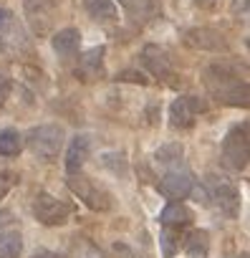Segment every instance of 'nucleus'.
<instances>
[{"instance_id": "f257e3e1", "label": "nucleus", "mask_w": 250, "mask_h": 258, "mask_svg": "<svg viewBox=\"0 0 250 258\" xmlns=\"http://www.w3.org/2000/svg\"><path fill=\"white\" fill-rule=\"evenodd\" d=\"M205 84L212 91V96L220 99L222 104H232V106H245L247 104V84H245V79H240L227 66L207 69Z\"/></svg>"}, {"instance_id": "6ab92c4d", "label": "nucleus", "mask_w": 250, "mask_h": 258, "mask_svg": "<svg viewBox=\"0 0 250 258\" xmlns=\"http://www.w3.org/2000/svg\"><path fill=\"white\" fill-rule=\"evenodd\" d=\"M84 8L96 21H114L116 18V6L111 0H84Z\"/></svg>"}, {"instance_id": "cd10ccee", "label": "nucleus", "mask_w": 250, "mask_h": 258, "mask_svg": "<svg viewBox=\"0 0 250 258\" xmlns=\"http://www.w3.org/2000/svg\"><path fill=\"white\" fill-rule=\"evenodd\" d=\"M6 220H8V213H6V210H0V225H3Z\"/></svg>"}, {"instance_id": "ddd939ff", "label": "nucleus", "mask_w": 250, "mask_h": 258, "mask_svg": "<svg viewBox=\"0 0 250 258\" xmlns=\"http://www.w3.org/2000/svg\"><path fill=\"white\" fill-rule=\"evenodd\" d=\"M51 46H53V51L58 56H73L81 46V33L76 28H61V31L53 33Z\"/></svg>"}, {"instance_id": "1a4fd4ad", "label": "nucleus", "mask_w": 250, "mask_h": 258, "mask_svg": "<svg viewBox=\"0 0 250 258\" xmlns=\"http://www.w3.org/2000/svg\"><path fill=\"white\" fill-rule=\"evenodd\" d=\"M205 101L200 96H180L172 106H170V116H172V124L175 126H190L192 119L205 111Z\"/></svg>"}, {"instance_id": "9d476101", "label": "nucleus", "mask_w": 250, "mask_h": 258, "mask_svg": "<svg viewBox=\"0 0 250 258\" xmlns=\"http://www.w3.org/2000/svg\"><path fill=\"white\" fill-rule=\"evenodd\" d=\"M187 43L200 48V51H225L227 48L222 33H217L212 28H192L187 33Z\"/></svg>"}, {"instance_id": "a878e982", "label": "nucleus", "mask_w": 250, "mask_h": 258, "mask_svg": "<svg viewBox=\"0 0 250 258\" xmlns=\"http://www.w3.org/2000/svg\"><path fill=\"white\" fill-rule=\"evenodd\" d=\"M8 21H11V13H8L6 8H0V28H3V26H6Z\"/></svg>"}, {"instance_id": "dca6fc26", "label": "nucleus", "mask_w": 250, "mask_h": 258, "mask_svg": "<svg viewBox=\"0 0 250 258\" xmlns=\"http://www.w3.org/2000/svg\"><path fill=\"white\" fill-rule=\"evenodd\" d=\"M185 253L190 258H207V253H210V235H207V230L190 233L187 240H185Z\"/></svg>"}, {"instance_id": "6e6552de", "label": "nucleus", "mask_w": 250, "mask_h": 258, "mask_svg": "<svg viewBox=\"0 0 250 258\" xmlns=\"http://www.w3.org/2000/svg\"><path fill=\"white\" fill-rule=\"evenodd\" d=\"M68 187L91 208V210H109L111 200H109V192H104L99 185H94L89 177H68Z\"/></svg>"}, {"instance_id": "0eeeda50", "label": "nucleus", "mask_w": 250, "mask_h": 258, "mask_svg": "<svg viewBox=\"0 0 250 258\" xmlns=\"http://www.w3.org/2000/svg\"><path fill=\"white\" fill-rule=\"evenodd\" d=\"M195 187V177L187 170H170L162 180H159V192L172 198L175 203H182V198H187Z\"/></svg>"}, {"instance_id": "4be33fe9", "label": "nucleus", "mask_w": 250, "mask_h": 258, "mask_svg": "<svg viewBox=\"0 0 250 258\" xmlns=\"http://www.w3.org/2000/svg\"><path fill=\"white\" fill-rule=\"evenodd\" d=\"M159 243H162V250H164V258H172L175 255V250H177V243H175V238H172V233H170V228L159 235Z\"/></svg>"}, {"instance_id": "5701e85b", "label": "nucleus", "mask_w": 250, "mask_h": 258, "mask_svg": "<svg viewBox=\"0 0 250 258\" xmlns=\"http://www.w3.org/2000/svg\"><path fill=\"white\" fill-rule=\"evenodd\" d=\"M119 3L127 8L129 13H139V11H144L147 8V0H119Z\"/></svg>"}, {"instance_id": "f8f14e48", "label": "nucleus", "mask_w": 250, "mask_h": 258, "mask_svg": "<svg viewBox=\"0 0 250 258\" xmlns=\"http://www.w3.org/2000/svg\"><path fill=\"white\" fill-rule=\"evenodd\" d=\"M142 63H144L154 76H159V79H167V76L172 74V63H170L167 53H164L159 46H144V51H142Z\"/></svg>"}, {"instance_id": "393cba45", "label": "nucleus", "mask_w": 250, "mask_h": 258, "mask_svg": "<svg viewBox=\"0 0 250 258\" xmlns=\"http://www.w3.org/2000/svg\"><path fill=\"white\" fill-rule=\"evenodd\" d=\"M8 89H11V81L0 76V104L6 101V96H8Z\"/></svg>"}, {"instance_id": "9b49d317", "label": "nucleus", "mask_w": 250, "mask_h": 258, "mask_svg": "<svg viewBox=\"0 0 250 258\" xmlns=\"http://www.w3.org/2000/svg\"><path fill=\"white\" fill-rule=\"evenodd\" d=\"M89 150H91V142H89L86 135H78V137L71 140V145L66 150V170H68V175H76L84 167V162L89 157Z\"/></svg>"}, {"instance_id": "2eb2a0df", "label": "nucleus", "mask_w": 250, "mask_h": 258, "mask_svg": "<svg viewBox=\"0 0 250 258\" xmlns=\"http://www.w3.org/2000/svg\"><path fill=\"white\" fill-rule=\"evenodd\" d=\"M162 223L167 228H182V225H190L192 223V210L182 203H170L164 210H162Z\"/></svg>"}, {"instance_id": "4468645a", "label": "nucleus", "mask_w": 250, "mask_h": 258, "mask_svg": "<svg viewBox=\"0 0 250 258\" xmlns=\"http://www.w3.org/2000/svg\"><path fill=\"white\" fill-rule=\"evenodd\" d=\"M104 48L99 46V48H91L84 58H81V66L76 69V76L81 74L84 79H101V74H104Z\"/></svg>"}, {"instance_id": "412c9836", "label": "nucleus", "mask_w": 250, "mask_h": 258, "mask_svg": "<svg viewBox=\"0 0 250 258\" xmlns=\"http://www.w3.org/2000/svg\"><path fill=\"white\" fill-rule=\"evenodd\" d=\"M182 160V145H167L157 152V162L170 165V162H180Z\"/></svg>"}, {"instance_id": "b1692460", "label": "nucleus", "mask_w": 250, "mask_h": 258, "mask_svg": "<svg viewBox=\"0 0 250 258\" xmlns=\"http://www.w3.org/2000/svg\"><path fill=\"white\" fill-rule=\"evenodd\" d=\"M13 182H16V180H13V175H11V172H0V195H3Z\"/></svg>"}, {"instance_id": "7ed1b4c3", "label": "nucleus", "mask_w": 250, "mask_h": 258, "mask_svg": "<svg viewBox=\"0 0 250 258\" xmlns=\"http://www.w3.org/2000/svg\"><path fill=\"white\" fill-rule=\"evenodd\" d=\"M222 157L225 165L232 170H245L247 165V121H242L240 126H232L225 142H222Z\"/></svg>"}, {"instance_id": "a211bd4d", "label": "nucleus", "mask_w": 250, "mask_h": 258, "mask_svg": "<svg viewBox=\"0 0 250 258\" xmlns=\"http://www.w3.org/2000/svg\"><path fill=\"white\" fill-rule=\"evenodd\" d=\"M23 150V137L21 132H16V129L6 126V129H0V155H6V157H13Z\"/></svg>"}, {"instance_id": "f03ea898", "label": "nucleus", "mask_w": 250, "mask_h": 258, "mask_svg": "<svg viewBox=\"0 0 250 258\" xmlns=\"http://www.w3.org/2000/svg\"><path fill=\"white\" fill-rule=\"evenodd\" d=\"M63 147V129L56 124H43L31 129L28 135V150L41 160H53Z\"/></svg>"}, {"instance_id": "aec40b11", "label": "nucleus", "mask_w": 250, "mask_h": 258, "mask_svg": "<svg viewBox=\"0 0 250 258\" xmlns=\"http://www.w3.org/2000/svg\"><path fill=\"white\" fill-rule=\"evenodd\" d=\"M71 258H104V255H101V250H99L94 243L78 240V243L73 245V250H71Z\"/></svg>"}, {"instance_id": "f3484780", "label": "nucleus", "mask_w": 250, "mask_h": 258, "mask_svg": "<svg viewBox=\"0 0 250 258\" xmlns=\"http://www.w3.org/2000/svg\"><path fill=\"white\" fill-rule=\"evenodd\" d=\"M23 250V238L18 230H0V258H18Z\"/></svg>"}, {"instance_id": "39448f33", "label": "nucleus", "mask_w": 250, "mask_h": 258, "mask_svg": "<svg viewBox=\"0 0 250 258\" xmlns=\"http://www.w3.org/2000/svg\"><path fill=\"white\" fill-rule=\"evenodd\" d=\"M53 13H56V3H53V0H26L28 26L38 36H46L53 28Z\"/></svg>"}, {"instance_id": "423d86ee", "label": "nucleus", "mask_w": 250, "mask_h": 258, "mask_svg": "<svg viewBox=\"0 0 250 258\" xmlns=\"http://www.w3.org/2000/svg\"><path fill=\"white\" fill-rule=\"evenodd\" d=\"M207 182H210V187H212V192H210L207 198H215L217 205H220V210H222L225 215L235 218V215H237V208H240V192H237V187H235L230 180L215 177V175H210Z\"/></svg>"}, {"instance_id": "bb28decb", "label": "nucleus", "mask_w": 250, "mask_h": 258, "mask_svg": "<svg viewBox=\"0 0 250 258\" xmlns=\"http://www.w3.org/2000/svg\"><path fill=\"white\" fill-rule=\"evenodd\" d=\"M33 258H58V255H56V253H51V250H38Z\"/></svg>"}, {"instance_id": "20e7f679", "label": "nucleus", "mask_w": 250, "mask_h": 258, "mask_svg": "<svg viewBox=\"0 0 250 258\" xmlns=\"http://www.w3.org/2000/svg\"><path fill=\"white\" fill-rule=\"evenodd\" d=\"M33 215L43 225H63L71 215V208L66 203H61L58 198H53L48 192H41L33 203Z\"/></svg>"}]
</instances>
